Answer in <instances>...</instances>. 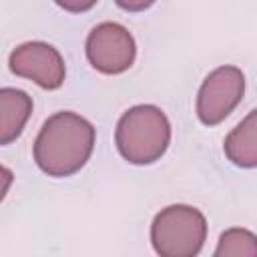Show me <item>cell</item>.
Wrapping results in <instances>:
<instances>
[{"label": "cell", "instance_id": "6da1fadb", "mask_svg": "<svg viewBox=\"0 0 257 257\" xmlns=\"http://www.w3.org/2000/svg\"><path fill=\"white\" fill-rule=\"evenodd\" d=\"M94 141L96 128L88 118L72 110L54 112L36 135L34 163L48 177H70L90 159Z\"/></svg>", "mask_w": 257, "mask_h": 257}, {"label": "cell", "instance_id": "7a4b0ae2", "mask_svg": "<svg viewBox=\"0 0 257 257\" xmlns=\"http://www.w3.org/2000/svg\"><path fill=\"white\" fill-rule=\"evenodd\" d=\"M114 145L131 165L157 163L171 145V122L155 104L131 106L116 122Z\"/></svg>", "mask_w": 257, "mask_h": 257}, {"label": "cell", "instance_id": "3957f363", "mask_svg": "<svg viewBox=\"0 0 257 257\" xmlns=\"http://www.w3.org/2000/svg\"><path fill=\"white\" fill-rule=\"evenodd\" d=\"M207 241V219L191 205H169L151 223V243L161 257H195Z\"/></svg>", "mask_w": 257, "mask_h": 257}, {"label": "cell", "instance_id": "277c9868", "mask_svg": "<svg viewBox=\"0 0 257 257\" xmlns=\"http://www.w3.org/2000/svg\"><path fill=\"white\" fill-rule=\"evenodd\" d=\"M245 94V74L233 64L215 68L203 80L197 92V116L203 124L215 126L223 122Z\"/></svg>", "mask_w": 257, "mask_h": 257}, {"label": "cell", "instance_id": "5b68a950", "mask_svg": "<svg viewBox=\"0 0 257 257\" xmlns=\"http://www.w3.org/2000/svg\"><path fill=\"white\" fill-rule=\"evenodd\" d=\"M84 52L94 70L114 76L126 72L135 64L137 42L122 24L100 22L88 32Z\"/></svg>", "mask_w": 257, "mask_h": 257}, {"label": "cell", "instance_id": "8992f818", "mask_svg": "<svg viewBox=\"0 0 257 257\" xmlns=\"http://www.w3.org/2000/svg\"><path fill=\"white\" fill-rule=\"evenodd\" d=\"M10 70L16 76L36 82L40 88L56 90L66 78V64L58 48L42 40H30L16 46L8 58Z\"/></svg>", "mask_w": 257, "mask_h": 257}, {"label": "cell", "instance_id": "52a82bcc", "mask_svg": "<svg viewBox=\"0 0 257 257\" xmlns=\"http://www.w3.org/2000/svg\"><path fill=\"white\" fill-rule=\"evenodd\" d=\"M32 114V98L12 86L0 88V145L16 141Z\"/></svg>", "mask_w": 257, "mask_h": 257}, {"label": "cell", "instance_id": "ba28073f", "mask_svg": "<svg viewBox=\"0 0 257 257\" xmlns=\"http://www.w3.org/2000/svg\"><path fill=\"white\" fill-rule=\"evenodd\" d=\"M225 157L241 169L257 167V108L251 110L227 137L223 143Z\"/></svg>", "mask_w": 257, "mask_h": 257}, {"label": "cell", "instance_id": "9c48e42d", "mask_svg": "<svg viewBox=\"0 0 257 257\" xmlns=\"http://www.w3.org/2000/svg\"><path fill=\"white\" fill-rule=\"evenodd\" d=\"M215 257H257V235L243 227H231L221 233Z\"/></svg>", "mask_w": 257, "mask_h": 257}, {"label": "cell", "instance_id": "30bf717a", "mask_svg": "<svg viewBox=\"0 0 257 257\" xmlns=\"http://www.w3.org/2000/svg\"><path fill=\"white\" fill-rule=\"evenodd\" d=\"M62 10L66 12H72V14H80V12H86L90 10L98 0H54Z\"/></svg>", "mask_w": 257, "mask_h": 257}, {"label": "cell", "instance_id": "8fae6325", "mask_svg": "<svg viewBox=\"0 0 257 257\" xmlns=\"http://www.w3.org/2000/svg\"><path fill=\"white\" fill-rule=\"evenodd\" d=\"M118 8L126 10V12H143L147 8H151L157 0H114Z\"/></svg>", "mask_w": 257, "mask_h": 257}]
</instances>
